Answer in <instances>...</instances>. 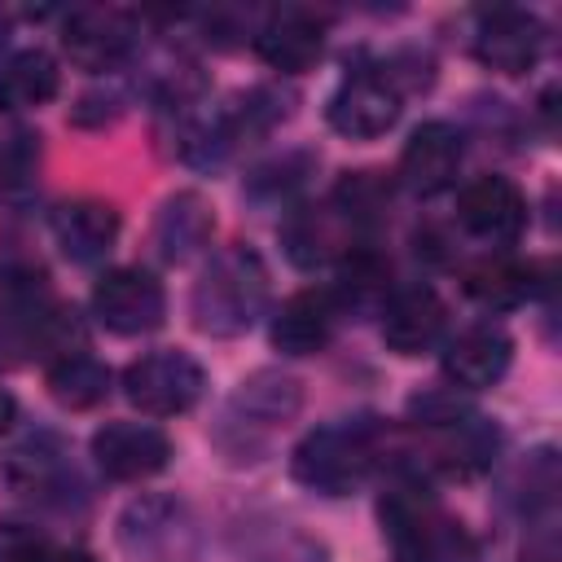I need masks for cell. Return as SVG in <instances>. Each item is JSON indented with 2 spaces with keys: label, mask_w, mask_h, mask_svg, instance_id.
Returning <instances> with one entry per match:
<instances>
[{
  "label": "cell",
  "mask_w": 562,
  "mask_h": 562,
  "mask_svg": "<svg viewBox=\"0 0 562 562\" xmlns=\"http://www.w3.org/2000/svg\"><path fill=\"white\" fill-rule=\"evenodd\" d=\"M382 439H386V430L378 417L325 422L299 439V448L290 457V474H294V483H303L321 496H347L382 461Z\"/></svg>",
  "instance_id": "6da1fadb"
},
{
  "label": "cell",
  "mask_w": 562,
  "mask_h": 562,
  "mask_svg": "<svg viewBox=\"0 0 562 562\" xmlns=\"http://www.w3.org/2000/svg\"><path fill=\"white\" fill-rule=\"evenodd\" d=\"M263 303H268L263 259L246 246H228V250L211 255V263L202 268L193 299H189V316H193L198 334L237 338L263 316Z\"/></svg>",
  "instance_id": "7a4b0ae2"
},
{
  "label": "cell",
  "mask_w": 562,
  "mask_h": 562,
  "mask_svg": "<svg viewBox=\"0 0 562 562\" xmlns=\"http://www.w3.org/2000/svg\"><path fill=\"white\" fill-rule=\"evenodd\" d=\"M206 391V373L189 351L162 347L123 369V395L149 413V417H176L189 413Z\"/></svg>",
  "instance_id": "3957f363"
},
{
  "label": "cell",
  "mask_w": 562,
  "mask_h": 562,
  "mask_svg": "<svg viewBox=\"0 0 562 562\" xmlns=\"http://www.w3.org/2000/svg\"><path fill=\"white\" fill-rule=\"evenodd\" d=\"M92 316L110 334H123V338L154 334L167 316V294H162L158 277L145 268H110L92 285Z\"/></svg>",
  "instance_id": "277c9868"
},
{
  "label": "cell",
  "mask_w": 562,
  "mask_h": 562,
  "mask_svg": "<svg viewBox=\"0 0 562 562\" xmlns=\"http://www.w3.org/2000/svg\"><path fill=\"white\" fill-rule=\"evenodd\" d=\"M4 479L13 492H22L26 501H40V505H70L83 483H79V470L66 452V443L57 435H31L26 443H18L4 461Z\"/></svg>",
  "instance_id": "5b68a950"
},
{
  "label": "cell",
  "mask_w": 562,
  "mask_h": 562,
  "mask_svg": "<svg viewBox=\"0 0 562 562\" xmlns=\"http://www.w3.org/2000/svg\"><path fill=\"white\" fill-rule=\"evenodd\" d=\"M404 97L386 83V75L382 70H356V75H347L338 88H334V97H329V105H325V119H329V127L338 132V136H347V140H378L382 132H391L395 127V119H400V105Z\"/></svg>",
  "instance_id": "8992f818"
},
{
  "label": "cell",
  "mask_w": 562,
  "mask_h": 562,
  "mask_svg": "<svg viewBox=\"0 0 562 562\" xmlns=\"http://www.w3.org/2000/svg\"><path fill=\"white\" fill-rule=\"evenodd\" d=\"M61 48L79 70H114L136 48V18L114 4H88L66 18Z\"/></svg>",
  "instance_id": "52a82bcc"
},
{
  "label": "cell",
  "mask_w": 562,
  "mask_h": 562,
  "mask_svg": "<svg viewBox=\"0 0 562 562\" xmlns=\"http://www.w3.org/2000/svg\"><path fill=\"white\" fill-rule=\"evenodd\" d=\"M119 540L127 553L149 562H184L193 553V522L180 501L171 496H145L132 501L119 518Z\"/></svg>",
  "instance_id": "ba28073f"
},
{
  "label": "cell",
  "mask_w": 562,
  "mask_h": 562,
  "mask_svg": "<svg viewBox=\"0 0 562 562\" xmlns=\"http://www.w3.org/2000/svg\"><path fill=\"white\" fill-rule=\"evenodd\" d=\"M544 53V22L518 4L487 9L474 26V57L496 75H527Z\"/></svg>",
  "instance_id": "9c48e42d"
},
{
  "label": "cell",
  "mask_w": 562,
  "mask_h": 562,
  "mask_svg": "<svg viewBox=\"0 0 562 562\" xmlns=\"http://www.w3.org/2000/svg\"><path fill=\"white\" fill-rule=\"evenodd\" d=\"M457 220L470 237L492 241V246H509L527 228V198L505 176H474L457 198Z\"/></svg>",
  "instance_id": "30bf717a"
},
{
  "label": "cell",
  "mask_w": 562,
  "mask_h": 562,
  "mask_svg": "<svg viewBox=\"0 0 562 562\" xmlns=\"http://www.w3.org/2000/svg\"><path fill=\"white\" fill-rule=\"evenodd\" d=\"M299 404H303L299 378L277 373V369H259V373H250V378L233 391V400H228V408H224V430H220V435L241 430V435H246V448H250L255 435H268V430L285 426V422L299 413Z\"/></svg>",
  "instance_id": "8fae6325"
},
{
  "label": "cell",
  "mask_w": 562,
  "mask_h": 562,
  "mask_svg": "<svg viewBox=\"0 0 562 562\" xmlns=\"http://www.w3.org/2000/svg\"><path fill=\"white\" fill-rule=\"evenodd\" d=\"M92 457L105 479L136 483L171 461V439L149 422H105L92 435Z\"/></svg>",
  "instance_id": "7c38bea8"
},
{
  "label": "cell",
  "mask_w": 562,
  "mask_h": 562,
  "mask_svg": "<svg viewBox=\"0 0 562 562\" xmlns=\"http://www.w3.org/2000/svg\"><path fill=\"white\" fill-rule=\"evenodd\" d=\"M255 53L281 75H303L325 53V18L299 4L272 9L255 31Z\"/></svg>",
  "instance_id": "4fadbf2b"
},
{
  "label": "cell",
  "mask_w": 562,
  "mask_h": 562,
  "mask_svg": "<svg viewBox=\"0 0 562 562\" xmlns=\"http://www.w3.org/2000/svg\"><path fill=\"white\" fill-rule=\"evenodd\" d=\"M457 167H461V132L443 119H430L408 136L400 154V184L417 198H435L457 180Z\"/></svg>",
  "instance_id": "5bb4252c"
},
{
  "label": "cell",
  "mask_w": 562,
  "mask_h": 562,
  "mask_svg": "<svg viewBox=\"0 0 562 562\" xmlns=\"http://www.w3.org/2000/svg\"><path fill=\"white\" fill-rule=\"evenodd\" d=\"M509 360H514V338L501 325L479 321L443 347V378L457 391H483L505 378Z\"/></svg>",
  "instance_id": "9a60e30c"
},
{
  "label": "cell",
  "mask_w": 562,
  "mask_h": 562,
  "mask_svg": "<svg viewBox=\"0 0 562 562\" xmlns=\"http://www.w3.org/2000/svg\"><path fill=\"white\" fill-rule=\"evenodd\" d=\"M356 233L360 228L334 202H321V206L290 211V220L281 228V246L299 268H321V263H334V259L351 255L360 246Z\"/></svg>",
  "instance_id": "2e32d148"
},
{
  "label": "cell",
  "mask_w": 562,
  "mask_h": 562,
  "mask_svg": "<svg viewBox=\"0 0 562 562\" xmlns=\"http://www.w3.org/2000/svg\"><path fill=\"white\" fill-rule=\"evenodd\" d=\"M443 321H448V307L430 285L391 290V299L382 303V342L395 356H422L439 342Z\"/></svg>",
  "instance_id": "e0dca14e"
},
{
  "label": "cell",
  "mask_w": 562,
  "mask_h": 562,
  "mask_svg": "<svg viewBox=\"0 0 562 562\" xmlns=\"http://www.w3.org/2000/svg\"><path fill=\"white\" fill-rule=\"evenodd\" d=\"M338 303L329 290H299L281 303V312L272 316V347L281 356H316L329 347L334 329H338Z\"/></svg>",
  "instance_id": "ac0fdd59"
},
{
  "label": "cell",
  "mask_w": 562,
  "mask_h": 562,
  "mask_svg": "<svg viewBox=\"0 0 562 562\" xmlns=\"http://www.w3.org/2000/svg\"><path fill=\"white\" fill-rule=\"evenodd\" d=\"M53 237L66 259L75 263H97L114 250L119 241V211L101 198H70L53 211Z\"/></svg>",
  "instance_id": "d6986e66"
},
{
  "label": "cell",
  "mask_w": 562,
  "mask_h": 562,
  "mask_svg": "<svg viewBox=\"0 0 562 562\" xmlns=\"http://www.w3.org/2000/svg\"><path fill=\"white\" fill-rule=\"evenodd\" d=\"M211 233H215V211L193 189L171 193L154 215V246L167 263H189L198 250H206Z\"/></svg>",
  "instance_id": "ffe728a7"
},
{
  "label": "cell",
  "mask_w": 562,
  "mask_h": 562,
  "mask_svg": "<svg viewBox=\"0 0 562 562\" xmlns=\"http://www.w3.org/2000/svg\"><path fill=\"white\" fill-rule=\"evenodd\" d=\"M61 70L44 48H22L0 61V110H31L57 97Z\"/></svg>",
  "instance_id": "44dd1931"
},
{
  "label": "cell",
  "mask_w": 562,
  "mask_h": 562,
  "mask_svg": "<svg viewBox=\"0 0 562 562\" xmlns=\"http://www.w3.org/2000/svg\"><path fill=\"white\" fill-rule=\"evenodd\" d=\"M338 312L342 307H382L391 299V263L373 250V246H356L351 255L338 259V285L329 290Z\"/></svg>",
  "instance_id": "7402d4cb"
},
{
  "label": "cell",
  "mask_w": 562,
  "mask_h": 562,
  "mask_svg": "<svg viewBox=\"0 0 562 562\" xmlns=\"http://www.w3.org/2000/svg\"><path fill=\"white\" fill-rule=\"evenodd\" d=\"M48 395L70 408V413H83V408H97L105 395H110V369L83 351H70L61 360L48 364Z\"/></svg>",
  "instance_id": "603a6c76"
},
{
  "label": "cell",
  "mask_w": 562,
  "mask_h": 562,
  "mask_svg": "<svg viewBox=\"0 0 562 562\" xmlns=\"http://www.w3.org/2000/svg\"><path fill=\"white\" fill-rule=\"evenodd\" d=\"M531 277H536L531 263H518L509 255H492V259H479L474 268H465V294L474 303L501 312V307H514L531 294Z\"/></svg>",
  "instance_id": "cb8c5ba5"
},
{
  "label": "cell",
  "mask_w": 562,
  "mask_h": 562,
  "mask_svg": "<svg viewBox=\"0 0 562 562\" xmlns=\"http://www.w3.org/2000/svg\"><path fill=\"white\" fill-rule=\"evenodd\" d=\"M329 202H334V206L364 233V228H373L378 220H386V206H391V180H386L382 171H347V176L334 184Z\"/></svg>",
  "instance_id": "d4e9b609"
},
{
  "label": "cell",
  "mask_w": 562,
  "mask_h": 562,
  "mask_svg": "<svg viewBox=\"0 0 562 562\" xmlns=\"http://www.w3.org/2000/svg\"><path fill=\"white\" fill-rule=\"evenodd\" d=\"M312 167H316L312 154L290 149V154H281V158H272V162H259V167L250 171V180H246V193L259 198V202H290V198L307 184Z\"/></svg>",
  "instance_id": "484cf974"
},
{
  "label": "cell",
  "mask_w": 562,
  "mask_h": 562,
  "mask_svg": "<svg viewBox=\"0 0 562 562\" xmlns=\"http://www.w3.org/2000/svg\"><path fill=\"white\" fill-rule=\"evenodd\" d=\"M408 417L422 422V426H457L470 417V408L461 404L457 386H426L408 400Z\"/></svg>",
  "instance_id": "4316f807"
},
{
  "label": "cell",
  "mask_w": 562,
  "mask_h": 562,
  "mask_svg": "<svg viewBox=\"0 0 562 562\" xmlns=\"http://www.w3.org/2000/svg\"><path fill=\"white\" fill-rule=\"evenodd\" d=\"M382 75H386V83L404 97V92H426L430 83H435V61H430V53H422V48H404V53H395L391 61H382L378 66Z\"/></svg>",
  "instance_id": "83f0119b"
},
{
  "label": "cell",
  "mask_w": 562,
  "mask_h": 562,
  "mask_svg": "<svg viewBox=\"0 0 562 562\" xmlns=\"http://www.w3.org/2000/svg\"><path fill=\"white\" fill-rule=\"evenodd\" d=\"M48 536L31 522H0V562H48Z\"/></svg>",
  "instance_id": "f1b7e54d"
},
{
  "label": "cell",
  "mask_w": 562,
  "mask_h": 562,
  "mask_svg": "<svg viewBox=\"0 0 562 562\" xmlns=\"http://www.w3.org/2000/svg\"><path fill=\"white\" fill-rule=\"evenodd\" d=\"M35 158H40L35 136H31V132H13V136L0 145V184H4V189L31 184V176H35Z\"/></svg>",
  "instance_id": "f546056e"
},
{
  "label": "cell",
  "mask_w": 562,
  "mask_h": 562,
  "mask_svg": "<svg viewBox=\"0 0 562 562\" xmlns=\"http://www.w3.org/2000/svg\"><path fill=\"white\" fill-rule=\"evenodd\" d=\"M522 562H558V544L544 536V540H536V544L522 549Z\"/></svg>",
  "instance_id": "4dcf8cb0"
},
{
  "label": "cell",
  "mask_w": 562,
  "mask_h": 562,
  "mask_svg": "<svg viewBox=\"0 0 562 562\" xmlns=\"http://www.w3.org/2000/svg\"><path fill=\"white\" fill-rule=\"evenodd\" d=\"M13 417H18V400H13V395L0 386V435L13 426Z\"/></svg>",
  "instance_id": "1f68e13d"
},
{
  "label": "cell",
  "mask_w": 562,
  "mask_h": 562,
  "mask_svg": "<svg viewBox=\"0 0 562 562\" xmlns=\"http://www.w3.org/2000/svg\"><path fill=\"white\" fill-rule=\"evenodd\" d=\"M48 562H97L88 549H66V553H53Z\"/></svg>",
  "instance_id": "d6a6232c"
},
{
  "label": "cell",
  "mask_w": 562,
  "mask_h": 562,
  "mask_svg": "<svg viewBox=\"0 0 562 562\" xmlns=\"http://www.w3.org/2000/svg\"><path fill=\"white\" fill-rule=\"evenodd\" d=\"M4 31H9V18H4V13H0V40H4Z\"/></svg>",
  "instance_id": "836d02e7"
}]
</instances>
